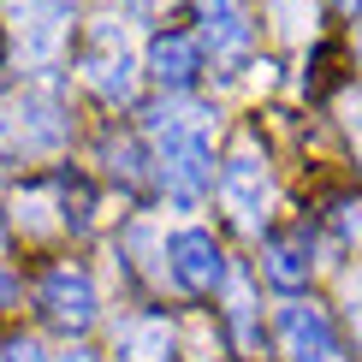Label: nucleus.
<instances>
[{
  "label": "nucleus",
  "instance_id": "obj_1",
  "mask_svg": "<svg viewBox=\"0 0 362 362\" xmlns=\"http://www.w3.org/2000/svg\"><path fill=\"white\" fill-rule=\"evenodd\" d=\"M155 125V143H160V185L178 208H196L202 190L214 185V137H208V113L202 107H178V113H160L148 119Z\"/></svg>",
  "mask_w": 362,
  "mask_h": 362
},
{
  "label": "nucleus",
  "instance_id": "obj_2",
  "mask_svg": "<svg viewBox=\"0 0 362 362\" xmlns=\"http://www.w3.org/2000/svg\"><path fill=\"white\" fill-rule=\"evenodd\" d=\"M167 274L178 291L190 297H214L226 285V255L214 244V232H202V226H178L167 238Z\"/></svg>",
  "mask_w": 362,
  "mask_h": 362
},
{
  "label": "nucleus",
  "instance_id": "obj_3",
  "mask_svg": "<svg viewBox=\"0 0 362 362\" xmlns=\"http://www.w3.org/2000/svg\"><path fill=\"white\" fill-rule=\"evenodd\" d=\"M71 137V119L54 95H24V107L0 125V155H54Z\"/></svg>",
  "mask_w": 362,
  "mask_h": 362
},
{
  "label": "nucleus",
  "instance_id": "obj_4",
  "mask_svg": "<svg viewBox=\"0 0 362 362\" xmlns=\"http://www.w3.org/2000/svg\"><path fill=\"white\" fill-rule=\"evenodd\" d=\"M36 309L42 321L59 327V333H89L95 327V279L83 274V267H48V279H42L36 291Z\"/></svg>",
  "mask_w": 362,
  "mask_h": 362
},
{
  "label": "nucleus",
  "instance_id": "obj_5",
  "mask_svg": "<svg viewBox=\"0 0 362 362\" xmlns=\"http://www.w3.org/2000/svg\"><path fill=\"white\" fill-rule=\"evenodd\" d=\"M279 344L291 362H351L339 333H333V321H327V309H315V303H285L279 309Z\"/></svg>",
  "mask_w": 362,
  "mask_h": 362
},
{
  "label": "nucleus",
  "instance_id": "obj_6",
  "mask_svg": "<svg viewBox=\"0 0 362 362\" xmlns=\"http://www.w3.org/2000/svg\"><path fill=\"white\" fill-rule=\"evenodd\" d=\"M220 202L238 214V226H255L267 202V160H255V143H238V155L220 167Z\"/></svg>",
  "mask_w": 362,
  "mask_h": 362
},
{
  "label": "nucleus",
  "instance_id": "obj_7",
  "mask_svg": "<svg viewBox=\"0 0 362 362\" xmlns=\"http://www.w3.org/2000/svg\"><path fill=\"white\" fill-rule=\"evenodd\" d=\"M196 71H202V42L185 36V30H160L155 42H148V78H155L167 95H185L196 83Z\"/></svg>",
  "mask_w": 362,
  "mask_h": 362
},
{
  "label": "nucleus",
  "instance_id": "obj_8",
  "mask_svg": "<svg viewBox=\"0 0 362 362\" xmlns=\"http://www.w3.org/2000/svg\"><path fill=\"white\" fill-rule=\"evenodd\" d=\"M119 362H178V333L167 315H131L113 327Z\"/></svg>",
  "mask_w": 362,
  "mask_h": 362
},
{
  "label": "nucleus",
  "instance_id": "obj_9",
  "mask_svg": "<svg viewBox=\"0 0 362 362\" xmlns=\"http://www.w3.org/2000/svg\"><path fill=\"white\" fill-rule=\"evenodd\" d=\"M71 30V0H24L18 6V42L30 59H48Z\"/></svg>",
  "mask_w": 362,
  "mask_h": 362
},
{
  "label": "nucleus",
  "instance_id": "obj_10",
  "mask_svg": "<svg viewBox=\"0 0 362 362\" xmlns=\"http://www.w3.org/2000/svg\"><path fill=\"white\" fill-rule=\"evenodd\" d=\"M262 274L267 285H279V291H303L309 274H315V250H309V232H274L262 250Z\"/></svg>",
  "mask_w": 362,
  "mask_h": 362
},
{
  "label": "nucleus",
  "instance_id": "obj_11",
  "mask_svg": "<svg viewBox=\"0 0 362 362\" xmlns=\"http://www.w3.org/2000/svg\"><path fill=\"white\" fill-rule=\"evenodd\" d=\"M202 24H208V48H214V59H244L250 48V24H244V12L232 6V0H202Z\"/></svg>",
  "mask_w": 362,
  "mask_h": 362
},
{
  "label": "nucleus",
  "instance_id": "obj_12",
  "mask_svg": "<svg viewBox=\"0 0 362 362\" xmlns=\"http://www.w3.org/2000/svg\"><path fill=\"white\" fill-rule=\"evenodd\" d=\"M89 83H95L101 101H131V95H137V66H131V54L89 59Z\"/></svg>",
  "mask_w": 362,
  "mask_h": 362
},
{
  "label": "nucleus",
  "instance_id": "obj_13",
  "mask_svg": "<svg viewBox=\"0 0 362 362\" xmlns=\"http://www.w3.org/2000/svg\"><path fill=\"white\" fill-rule=\"evenodd\" d=\"M267 12H274V24L285 36H309L315 30V0H267Z\"/></svg>",
  "mask_w": 362,
  "mask_h": 362
},
{
  "label": "nucleus",
  "instance_id": "obj_14",
  "mask_svg": "<svg viewBox=\"0 0 362 362\" xmlns=\"http://www.w3.org/2000/svg\"><path fill=\"white\" fill-rule=\"evenodd\" d=\"M107 160H113V178H125L131 190H143V148L137 143H107Z\"/></svg>",
  "mask_w": 362,
  "mask_h": 362
},
{
  "label": "nucleus",
  "instance_id": "obj_15",
  "mask_svg": "<svg viewBox=\"0 0 362 362\" xmlns=\"http://www.w3.org/2000/svg\"><path fill=\"white\" fill-rule=\"evenodd\" d=\"M339 232L362 244V208H356V202H344V208H339Z\"/></svg>",
  "mask_w": 362,
  "mask_h": 362
},
{
  "label": "nucleus",
  "instance_id": "obj_16",
  "mask_svg": "<svg viewBox=\"0 0 362 362\" xmlns=\"http://www.w3.org/2000/svg\"><path fill=\"white\" fill-rule=\"evenodd\" d=\"M6 362H48V356H42L36 339H18V344H6Z\"/></svg>",
  "mask_w": 362,
  "mask_h": 362
},
{
  "label": "nucleus",
  "instance_id": "obj_17",
  "mask_svg": "<svg viewBox=\"0 0 362 362\" xmlns=\"http://www.w3.org/2000/svg\"><path fill=\"white\" fill-rule=\"evenodd\" d=\"M344 125H351V143H356V155H362V95L344 101Z\"/></svg>",
  "mask_w": 362,
  "mask_h": 362
},
{
  "label": "nucleus",
  "instance_id": "obj_18",
  "mask_svg": "<svg viewBox=\"0 0 362 362\" xmlns=\"http://www.w3.org/2000/svg\"><path fill=\"white\" fill-rule=\"evenodd\" d=\"M6 303H18V279H12L6 267H0V309H6Z\"/></svg>",
  "mask_w": 362,
  "mask_h": 362
},
{
  "label": "nucleus",
  "instance_id": "obj_19",
  "mask_svg": "<svg viewBox=\"0 0 362 362\" xmlns=\"http://www.w3.org/2000/svg\"><path fill=\"white\" fill-rule=\"evenodd\" d=\"M59 362H101V356H89V351H66Z\"/></svg>",
  "mask_w": 362,
  "mask_h": 362
},
{
  "label": "nucleus",
  "instance_id": "obj_20",
  "mask_svg": "<svg viewBox=\"0 0 362 362\" xmlns=\"http://www.w3.org/2000/svg\"><path fill=\"white\" fill-rule=\"evenodd\" d=\"M339 6H351V12H356V0H339Z\"/></svg>",
  "mask_w": 362,
  "mask_h": 362
},
{
  "label": "nucleus",
  "instance_id": "obj_21",
  "mask_svg": "<svg viewBox=\"0 0 362 362\" xmlns=\"http://www.w3.org/2000/svg\"><path fill=\"white\" fill-rule=\"evenodd\" d=\"M356 339H362V315H356Z\"/></svg>",
  "mask_w": 362,
  "mask_h": 362
},
{
  "label": "nucleus",
  "instance_id": "obj_22",
  "mask_svg": "<svg viewBox=\"0 0 362 362\" xmlns=\"http://www.w3.org/2000/svg\"><path fill=\"white\" fill-rule=\"evenodd\" d=\"M356 48H362V30H356Z\"/></svg>",
  "mask_w": 362,
  "mask_h": 362
}]
</instances>
